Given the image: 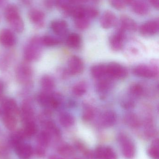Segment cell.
Returning <instances> with one entry per match:
<instances>
[{
    "mask_svg": "<svg viewBox=\"0 0 159 159\" xmlns=\"http://www.w3.org/2000/svg\"><path fill=\"white\" fill-rule=\"evenodd\" d=\"M9 157V150L5 145L0 144V159H7Z\"/></svg>",
    "mask_w": 159,
    "mask_h": 159,
    "instance_id": "44",
    "label": "cell"
},
{
    "mask_svg": "<svg viewBox=\"0 0 159 159\" xmlns=\"http://www.w3.org/2000/svg\"><path fill=\"white\" fill-rule=\"evenodd\" d=\"M84 69L83 61L77 56L71 57L68 62V71L72 75H77L83 72Z\"/></svg>",
    "mask_w": 159,
    "mask_h": 159,
    "instance_id": "5",
    "label": "cell"
},
{
    "mask_svg": "<svg viewBox=\"0 0 159 159\" xmlns=\"http://www.w3.org/2000/svg\"><path fill=\"white\" fill-rule=\"evenodd\" d=\"M29 17L30 20L33 23L38 26H43L44 14L41 10L36 9H32L29 12Z\"/></svg>",
    "mask_w": 159,
    "mask_h": 159,
    "instance_id": "15",
    "label": "cell"
},
{
    "mask_svg": "<svg viewBox=\"0 0 159 159\" xmlns=\"http://www.w3.org/2000/svg\"><path fill=\"white\" fill-rule=\"evenodd\" d=\"M132 5L133 11L138 15H145L148 12V6L143 1H134Z\"/></svg>",
    "mask_w": 159,
    "mask_h": 159,
    "instance_id": "22",
    "label": "cell"
},
{
    "mask_svg": "<svg viewBox=\"0 0 159 159\" xmlns=\"http://www.w3.org/2000/svg\"><path fill=\"white\" fill-rule=\"evenodd\" d=\"M26 138L22 130L19 131L11 135L9 140V144L14 148L17 147L23 143Z\"/></svg>",
    "mask_w": 159,
    "mask_h": 159,
    "instance_id": "20",
    "label": "cell"
},
{
    "mask_svg": "<svg viewBox=\"0 0 159 159\" xmlns=\"http://www.w3.org/2000/svg\"><path fill=\"white\" fill-rule=\"evenodd\" d=\"M117 17L112 11H106L102 15L100 19V24L104 29H108L115 25Z\"/></svg>",
    "mask_w": 159,
    "mask_h": 159,
    "instance_id": "7",
    "label": "cell"
},
{
    "mask_svg": "<svg viewBox=\"0 0 159 159\" xmlns=\"http://www.w3.org/2000/svg\"><path fill=\"white\" fill-rule=\"evenodd\" d=\"M41 86L44 92L49 93L55 87V82L52 77L48 75H45L42 77L41 80Z\"/></svg>",
    "mask_w": 159,
    "mask_h": 159,
    "instance_id": "24",
    "label": "cell"
},
{
    "mask_svg": "<svg viewBox=\"0 0 159 159\" xmlns=\"http://www.w3.org/2000/svg\"><path fill=\"white\" fill-rule=\"evenodd\" d=\"M67 27V23L63 20H54L51 24V28L53 31L60 36H63L66 34Z\"/></svg>",
    "mask_w": 159,
    "mask_h": 159,
    "instance_id": "14",
    "label": "cell"
},
{
    "mask_svg": "<svg viewBox=\"0 0 159 159\" xmlns=\"http://www.w3.org/2000/svg\"><path fill=\"white\" fill-rule=\"evenodd\" d=\"M22 2L24 3L26 5H29L30 4V0H21Z\"/></svg>",
    "mask_w": 159,
    "mask_h": 159,
    "instance_id": "53",
    "label": "cell"
},
{
    "mask_svg": "<svg viewBox=\"0 0 159 159\" xmlns=\"http://www.w3.org/2000/svg\"><path fill=\"white\" fill-rule=\"evenodd\" d=\"M3 84L2 81H0V94L2 93L3 90Z\"/></svg>",
    "mask_w": 159,
    "mask_h": 159,
    "instance_id": "51",
    "label": "cell"
},
{
    "mask_svg": "<svg viewBox=\"0 0 159 159\" xmlns=\"http://www.w3.org/2000/svg\"><path fill=\"white\" fill-rule=\"evenodd\" d=\"M87 1L88 0H70L71 2L74 3H83Z\"/></svg>",
    "mask_w": 159,
    "mask_h": 159,
    "instance_id": "49",
    "label": "cell"
},
{
    "mask_svg": "<svg viewBox=\"0 0 159 159\" xmlns=\"http://www.w3.org/2000/svg\"><path fill=\"white\" fill-rule=\"evenodd\" d=\"M51 136L46 130L41 132L37 136V141L38 145L46 148L51 141Z\"/></svg>",
    "mask_w": 159,
    "mask_h": 159,
    "instance_id": "30",
    "label": "cell"
},
{
    "mask_svg": "<svg viewBox=\"0 0 159 159\" xmlns=\"http://www.w3.org/2000/svg\"><path fill=\"white\" fill-rule=\"evenodd\" d=\"M69 14L72 16L75 19L85 16V8L81 6L72 7Z\"/></svg>",
    "mask_w": 159,
    "mask_h": 159,
    "instance_id": "40",
    "label": "cell"
},
{
    "mask_svg": "<svg viewBox=\"0 0 159 159\" xmlns=\"http://www.w3.org/2000/svg\"><path fill=\"white\" fill-rule=\"evenodd\" d=\"M147 154L152 159H159L158 139H156L153 141L151 146L147 149Z\"/></svg>",
    "mask_w": 159,
    "mask_h": 159,
    "instance_id": "33",
    "label": "cell"
},
{
    "mask_svg": "<svg viewBox=\"0 0 159 159\" xmlns=\"http://www.w3.org/2000/svg\"><path fill=\"white\" fill-rule=\"evenodd\" d=\"M3 109L4 113L16 115L18 113L19 110L16 103L12 99L5 100L3 103Z\"/></svg>",
    "mask_w": 159,
    "mask_h": 159,
    "instance_id": "16",
    "label": "cell"
},
{
    "mask_svg": "<svg viewBox=\"0 0 159 159\" xmlns=\"http://www.w3.org/2000/svg\"><path fill=\"white\" fill-rule=\"evenodd\" d=\"M59 122L61 125L65 128H69L74 125L75 119L70 113H62L59 116Z\"/></svg>",
    "mask_w": 159,
    "mask_h": 159,
    "instance_id": "23",
    "label": "cell"
},
{
    "mask_svg": "<svg viewBox=\"0 0 159 159\" xmlns=\"http://www.w3.org/2000/svg\"><path fill=\"white\" fill-rule=\"evenodd\" d=\"M116 153L114 149L109 147H104L102 159H117Z\"/></svg>",
    "mask_w": 159,
    "mask_h": 159,
    "instance_id": "39",
    "label": "cell"
},
{
    "mask_svg": "<svg viewBox=\"0 0 159 159\" xmlns=\"http://www.w3.org/2000/svg\"><path fill=\"white\" fill-rule=\"evenodd\" d=\"M118 138L124 157L127 159H133L136 154L134 144L125 134H120Z\"/></svg>",
    "mask_w": 159,
    "mask_h": 159,
    "instance_id": "1",
    "label": "cell"
},
{
    "mask_svg": "<svg viewBox=\"0 0 159 159\" xmlns=\"http://www.w3.org/2000/svg\"><path fill=\"white\" fill-rule=\"evenodd\" d=\"M75 25L79 30H84L87 29L90 25L89 19L86 16L75 19Z\"/></svg>",
    "mask_w": 159,
    "mask_h": 159,
    "instance_id": "35",
    "label": "cell"
},
{
    "mask_svg": "<svg viewBox=\"0 0 159 159\" xmlns=\"http://www.w3.org/2000/svg\"><path fill=\"white\" fill-rule=\"evenodd\" d=\"M120 23L121 29L124 31H135L137 29L136 23L132 19L128 17H122Z\"/></svg>",
    "mask_w": 159,
    "mask_h": 159,
    "instance_id": "25",
    "label": "cell"
},
{
    "mask_svg": "<svg viewBox=\"0 0 159 159\" xmlns=\"http://www.w3.org/2000/svg\"><path fill=\"white\" fill-rule=\"evenodd\" d=\"M133 73L136 76L145 78H152L157 75V69L145 65L136 66L133 69Z\"/></svg>",
    "mask_w": 159,
    "mask_h": 159,
    "instance_id": "4",
    "label": "cell"
},
{
    "mask_svg": "<svg viewBox=\"0 0 159 159\" xmlns=\"http://www.w3.org/2000/svg\"><path fill=\"white\" fill-rule=\"evenodd\" d=\"M5 1V0H0V6L2 5L4 3Z\"/></svg>",
    "mask_w": 159,
    "mask_h": 159,
    "instance_id": "54",
    "label": "cell"
},
{
    "mask_svg": "<svg viewBox=\"0 0 159 159\" xmlns=\"http://www.w3.org/2000/svg\"><path fill=\"white\" fill-rule=\"evenodd\" d=\"M38 128L34 121H30L25 123L24 129L22 130L26 137H30L35 135L37 132Z\"/></svg>",
    "mask_w": 159,
    "mask_h": 159,
    "instance_id": "28",
    "label": "cell"
},
{
    "mask_svg": "<svg viewBox=\"0 0 159 159\" xmlns=\"http://www.w3.org/2000/svg\"><path fill=\"white\" fill-rule=\"evenodd\" d=\"M111 79L112 78L107 75L99 79L96 86V90L99 93L105 94L110 90L112 86Z\"/></svg>",
    "mask_w": 159,
    "mask_h": 159,
    "instance_id": "13",
    "label": "cell"
},
{
    "mask_svg": "<svg viewBox=\"0 0 159 159\" xmlns=\"http://www.w3.org/2000/svg\"><path fill=\"white\" fill-rule=\"evenodd\" d=\"M125 123L132 128H137L140 126L141 121L138 117L134 113L127 114L124 117Z\"/></svg>",
    "mask_w": 159,
    "mask_h": 159,
    "instance_id": "21",
    "label": "cell"
},
{
    "mask_svg": "<svg viewBox=\"0 0 159 159\" xmlns=\"http://www.w3.org/2000/svg\"><path fill=\"white\" fill-rule=\"evenodd\" d=\"M110 2L112 6L117 9H122L126 5L123 0H110Z\"/></svg>",
    "mask_w": 159,
    "mask_h": 159,
    "instance_id": "45",
    "label": "cell"
},
{
    "mask_svg": "<svg viewBox=\"0 0 159 159\" xmlns=\"http://www.w3.org/2000/svg\"><path fill=\"white\" fill-rule=\"evenodd\" d=\"M32 75L31 68L27 65L23 64L18 68L16 72L17 79L20 82L27 83L30 81Z\"/></svg>",
    "mask_w": 159,
    "mask_h": 159,
    "instance_id": "11",
    "label": "cell"
},
{
    "mask_svg": "<svg viewBox=\"0 0 159 159\" xmlns=\"http://www.w3.org/2000/svg\"><path fill=\"white\" fill-rule=\"evenodd\" d=\"M5 16L7 21L20 16L17 7L14 5H9L5 10Z\"/></svg>",
    "mask_w": 159,
    "mask_h": 159,
    "instance_id": "27",
    "label": "cell"
},
{
    "mask_svg": "<svg viewBox=\"0 0 159 159\" xmlns=\"http://www.w3.org/2000/svg\"><path fill=\"white\" fill-rule=\"evenodd\" d=\"M91 73L94 78L101 79L107 75L106 65L98 64L94 65L91 69Z\"/></svg>",
    "mask_w": 159,
    "mask_h": 159,
    "instance_id": "17",
    "label": "cell"
},
{
    "mask_svg": "<svg viewBox=\"0 0 159 159\" xmlns=\"http://www.w3.org/2000/svg\"><path fill=\"white\" fill-rule=\"evenodd\" d=\"M18 157L21 159H28L31 157L33 152L32 148L29 144L22 143L15 148Z\"/></svg>",
    "mask_w": 159,
    "mask_h": 159,
    "instance_id": "12",
    "label": "cell"
},
{
    "mask_svg": "<svg viewBox=\"0 0 159 159\" xmlns=\"http://www.w3.org/2000/svg\"><path fill=\"white\" fill-rule=\"evenodd\" d=\"M49 159H63L62 158L60 157H58L56 156H51L49 157Z\"/></svg>",
    "mask_w": 159,
    "mask_h": 159,
    "instance_id": "52",
    "label": "cell"
},
{
    "mask_svg": "<svg viewBox=\"0 0 159 159\" xmlns=\"http://www.w3.org/2000/svg\"><path fill=\"white\" fill-rule=\"evenodd\" d=\"M121 107L124 109H132L135 106V102L134 100L132 99H128L123 100L121 103Z\"/></svg>",
    "mask_w": 159,
    "mask_h": 159,
    "instance_id": "43",
    "label": "cell"
},
{
    "mask_svg": "<svg viewBox=\"0 0 159 159\" xmlns=\"http://www.w3.org/2000/svg\"><path fill=\"white\" fill-rule=\"evenodd\" d=\"M35 155L38 157L43 158L45 156L46 151L45 148L38 145L35 150Z\"/></svg>",
    "mask_w": 159,
    "mask_h": 159,
    "instance_id": "46",
    "label": "cell"
},
{
    "mask_svg": "<svg viewBox=\"0 0 159 159\" xmlns=\"http://www.w3.org/2000/svg\"><path fill=\"white\" fill-rule=\"evenodd\" d=\"M84 156L87 159H92L94 158V154L93 152L88 149H86L84 152H83Z\"/></svg>",
    "mask_w": 159,
    "mask_h": 159,
    "instance_id": "47",
    "label": "cell"
},
{
    "mask_svg": "<svg viewBox=\"0 0 159 159\" xmlns=\"http://www.w3.org/2000/svg\"><path fill=\"white\" fill-rule=\"evenodd\" d=\"M3 121L7 129L9 130H13L17 126V120L15 115L3 113Z\"/></svg>",
    "mask_w": 159,
    "mask_h": 159,
    "instance_id": "19",
    "label": "cell"
},
{
    "mask_svg": "<svg viewBox=\"0 0 159 159\" xmlns=\"http://www.w3.org/2000/svg\"><path fill=\"white\" fill-rule=\"evenodd\" d=\"M151 4L157 8H159V0H149Z\"/></svg>",
    "mask_w": 159,
    "mask_h": 159,
    "instance_id": "48",
    "label": "cell"
},
{
    "mask_svg": "<svg viewBox=\"0 0 159 159\" xmlns=\"http://www.w3.org/2000/svg\"><path fill=\"white\" fill-rule=\"evenodd\" d=\"M40 43L42 44L40 38H34L32 40L31 43L26 48L24 52V57L26 60L32 61L38 58L40 55Z\"/></svg>",
    "mask_w": 159,
    "mask_h": 159,
    "instance_id": "3",
    "label": "cell"
},
{
    "mask_svg": "<svg viewBox=\"0 0 159 159\" xmlns=\"http://www.w3.org/2000/svg\"><path fill=\"white\" fill-rule=\"evenodd\" d=\"M159 22L157 20H151L143 24L140 27L141 33L145 36L154 35L158 32Z\"/></svg>",
    "mask_w": 159,
    "mask_h": 159,
    "instance_id": "8",
    "label": "cell"
},
{
    "mask_svg": "<svg viewBox=\"0 0 159 159\" xmlns=\"http://www.w3.org/2000/svg\"><path fill=\"white\" fill-rule=\"evenodd\" d=\"M107 75L112 79H124L128 76V71L125 67L116 62L106 65Z\"/></svg>",
    "mask_w": 159,
    "mask_h": 159,
    "instance_id": "2",
    "label": "cell"
},
{
    "mask_svg": "<svg viewBox=\"0 0 159 159\" xmlns=\"http://www.w3.org/2000/svg\"><path fill=\"white\" fill-rule=\"evenodd\" d=\"M87 90V85L84 81H80L77 82L73 87V93L76 96H81L84 95Z\"/></svg>",
    "mask_w": 159,
    "mask_h": 159,
    "instance_id": "29",
    "label": "cell"
},
{
    "mask_svg": "<svg viewBox=\"0 0 159 159\" xmlns=\"http://www.w3.org/2000/svg\"><path fill=\"white\" fill-rule=\"evenodd\" d=\"M13 30L17 33H21L24 29V24L20 16L8 21Z\"/></svg>",
    "mask_w": 159,
    "mask_h": 159,
    "instance_id": "34",
    "label": "cell"
},
{
    "mask_svg": "<svg viewBox=\"0 0 159 159\" xmlns=\"http://www.w3.org/2000/svg\"><path fill=\"white\" fill-rule=\"evenodd\" d=\"M99 15V12L97 9L92 7L85 8V16L88 19L97 17Z\"/></svg>",
    "mask_w": 159,
    "mask_h": 159,
    "instance_id": "42",
    "label": "cell"
},
{
    "mask_svg": "<svg viewBox=\"0 0 159 159\" xmlns=\"http://www.w3.org/2000/svg\"><path fill=\"white\" fill-rule=\"evenodd\" d=\"M66 43L67 45L71 48H78L81 45V37L77 34H71L67 37Z\"/></svg>",
    "mask_w": 159,
    "mask_h": 159,
    "instance_id": "26",
    "label": "cell"
},
{
    "mask_svg": "<svg viewBox=\"0 0 159 159\" xmlns=\"http://www.w3.org/2000/svg\"><path fill=\"white\" fill-rule=\"evenodd\" d=\"M125 4H130L134 2V0H123Z\"/></svg>",
    "mask_w": 159,
    "mask_h": 159,
    "instance_id": "50",
    "label": "cell"
},
{
    "mask_svg": "<svg viewBox=\"0 0 159 159\" xmlns=\"http://www.w3.org/2000/svg\"><path fill=\"white\" fill-rule=\"evenodd\" d=\"M117 120V116L115 112L112 110L105 111L102 115L101 123L105 128H109L114 126Z\"/></svg>",
    "mask_w": 159,
    "mask_h": 159,
    "instance_id": "10",
    "label": "cell"
},
{
    "mask_svg": "<svg viewBox=\"0 0 159 159\" xmlns=\"http://www.w3.org/2000/svg\"><path fill=\"white\" fill-rule=\"evenodd\" d=\"M49 98L50 94H49V93L46 92L42 93L38 96V102L43 106L49 107Z\"/></svg>",
    "mask_w": 159,
    "mask_h": 159,
    "instance_id": "41",
    "label": "cell"
},
{
    "mask_svg": "<svg viewBox=\"0 0 159 159\" xmlns=\"http://www.w3.org/2000/svg\"><path fill=\"white\" fill-rule=\"evenodd\" d=\"M58 151L60 155L66 157H72L75 153L73 148L67 144L60 146L58 148Z\"/></svg>",
    "mask_w": 159,
    "mask_h": 159,
    "instance_id": "31",
    "label": "cell"
},
{
    "mask_svg": "<svg viewBox=\"0 0 159 159\" xmlns=\"http://www.w3.org/2000/svg\"><path fill=\"white\" fill-rule=\"evenodd\" d=\"M41 43L46 46H54L60 43V40L50 35H46L41 38Z\"/></svg>",
    "mask_w": 159,
    "mask_h": 159,
    "instance_id": "38",
    "label": "cell"
},
{
    "mask_svg": "<svg viewBox=\"0 0 159 159\" xmlns=\"http://www.w3.org/2000/svg\"><path fill=\"white\" fill-rule=\"evenodd\" d=\"M144 89L140 84H133L130 87L129 94L133 98L140 97L143 93Z\"/></svg>",
    "mask_w": 159,
    "mask_h": 159,
    "instance_id": "36",
    "label": "cell"
},
{
    "mask_svg": "<svg viewBox=\"0 0 159 159\" xmlns=\"http://www.w3.org/2000/svg\"><path fill=\"white\" fill-rule=\"evenodd\" d=\"M125 31L120 29L115 34L111 36L110 44L111 48L114 51H118L122 49L125 38Z\"/></svg>",
    "mask_w": 159,
    "mask_h": 159,
    "instance_id": "6",
    "label": "cell"
},
{
    "mask_svg": "<svg viewBox=\"0 0 159 159\" xmlns=\"http://www.w3.org/2000/svg\"><path fill=\"white\" fill-rule=\"evenodd\" d=\"M95 116V111L91 106L85 107L82 113V118L86 121H89L92 120Z\"/></svg>",
    "mask_w": 159,
    "mask_h": 159,
    "instance_id": "37",
    "label": "cell"
},
{
    "mask_svg": "<svg viewBox=\"0 0 159 159\" xmlns=\"http://www.w3.org/2000/svg\"><path fill=\"white\" fill-rule=\"evenodd\" d=\"M63 96L59 93L50 94L49 107L56 109L59 107L63 102Z\"/></svg>",
    "mask_w": 159,
    "mask_h": 159,
    "instance_id": "32",
    "label": "cell"
},
{
    "mask_svg": "<svg viewBox=\"0 0 159 159\" xmlns=\"http://www.w3.org/2000/svg\"><path fill=\"white\" fill-rule=\"evenodd\" d=\"M0 43L6 47H11L16 43L14 34L9 30L4 29L0 32Z\"/></svg>",
    "mask_w": 159,
    "mask_h": 159,
    "instance_id": "9",
    "label": "cell"
},
{
    "mask_svg": "<svg viewBox=\"0 0 159 159\" xmlns=\"http://www.w3.org/2000/svg\"><path fill=\"white\" fill-rule=\"evenodd\" d=\"M23 119L25 123L32 121V118L34 114L33 108L31 104L28 102H24L21 107Z\"/></svg>",
    "mask_w": 159,
    "mask_h": 159,
    "instance_id": "18",
    "label": "cell"
}]
</instances>
